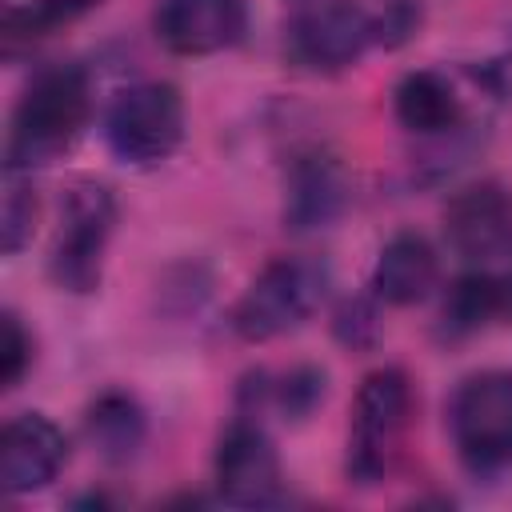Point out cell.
I'll list each match as a JSON object with an SVG mask.
<instances>
[{"label":"cell","mask_w":512,"mask_h":512,"mask_svg":"<svg viewBox=\"0 0 512 512\" xmlns=\"http://www.w3.org/2000/svg\"><path fill=\"white\" fill-rule=\"evenodd\" d=\"M92 116V84L88 72L76 64H56L32 76L24 96L16 100L4 164L8 172H32L36 164L56 160L68 152Z\"/></svg>","instance_id":"6da1fadb"},{"label":"cell","mask_w":512,"mask_h":512,"mask_svg":"<svg viewBox=\"0 0 512 512\" xmlns=\"http://www.w3.org/2000/svg\"><path fill=\"white\" fill-rule=\"evenodd\" d=\"M412 412L416 400L404 368H376L360 380L348 424V480L368 488L392 476L404 456Z\"/></svg>","instance_id":"7a4b0ae2"},{"label":"cell","mask_w":512,"mask_h":512,"mask_svg":"<svg viewBox=\"0 0 512 512\" xmlns=\"http://www.w3.org/2000/svg\"><path fill=\"white\" fill-rule=\"evenodd\" d=\"M328 272L308 256H276L264 264L232 308V328L248 344H268L296 332L324 300Z\"/></svg>","instance_id":"3957f363"},{"label":"cell","mask_w":512,"mask_h":512,"mask_svg":"<svg viewBox=\"0 0 512 512\" xmlns=\"http://www.w3.org/2000/svg\"><path fill=\"white\" fill-rule=\"evenodd\" d=\"M116 228V196L100 180H76L60 204V228L48 252V276L56 288L88 296L100 288L104 252Z\"/></svg>","instance_id":"277c9868"},{"label":"cell","mask_w":512,"mask_h":512,"mask_svg":"<svg viewBox=\"0 0 512 512\" xmlns=\"http://www.w3.org/2000/svg\"><path fill=\"white\" fill-rule=\"evenodd\" d=\"M104 140L132 168L164 164L184 144V96L168 80L128 84L104 112Z\"/></svg>","instance_id":"5b68a950"},{"label":"cell","mask_w":512,"mask_h":512,"mask_svg":"<svg viewBox=\"0 0 512 512\" xmlns=\"http://www.w3.org/2000/svg\"><path fill=\"white\" fill-rule=\"evenodd\" d=\"M448 428L460 460L472 472L512 464V372L468 376L448 404Z\"/></svg>","instance_id":"8992f818"},{"label":"cell","mask_w":512,"mask_h":512,"mask_svg":"<svg viewBox=\"0 0 512 512\" xmlns=\"http://www.w3.org/2000/svg\"><path fill=\"white\" fill-rule=\"evenodd\" d=\"M368 48H380L376 16L348 0L304 4L284 28V52L308 72H340Z\"/></svg>","instance_id":"52a82bcc"},{"label":"cell","mask_w":512,"mask_h":512,"mask_svg":"<svg viewBox=\"0 0 512 512\" xmlns=\"http://www.w3.org/2000/svg\"><path fill=\"white\" fill-rule=\"evenodd\" d=\"M216 492L236 508H268L284 500L276 444L252 416H236L216 444Z\"/></svg>","instance_id":"ba28073f"},{"label":"cell","mask_w":512,"mask_h":512,"mask_svg":"<svg viewBox=\"0 0 512 512\" xmlns=\"http://www.w3.org/2000/svg\"><path fill=\"white\" fill-rule=\"evenodd\" d=\"M448 248L472 264H496L512 256V188L480 180L460 188L444 208Z\"/></svg>","instance_id":"9c48e42d"},{"label":"cell","mask_w":512,"mask_h":512,"mask_svg":"<svg viewBox=\"0 0 512 512\" xmlns=\"http://www.w3.org/2000/svg\"><path fill=\"white\" fill-rule=\"evenodd\" d=\"M152 28L176 56H216L248 32V0H160Z\"/></svg>","instance_id":"30bf717a"},{"label":"cell","mask_w":512,"mask_h":512,"mask_svg":"<svg viewBox=\"0 0 512 512\" xmlns=\"http://www.w3.org/2000/svg\"><path fill=\"white\" fill-rule=\"evenodd\" d=\"M68 460L64 432L44 412H20L0 432V484L8 496L48 488Z\"/></svg>","instance_id":"8fae6325"},{"label":"cell","mask_w":512,"mask_h":512,"mask_svg":"<svg viewBox=\"0 0 512 512\" xmlns=\"http://www.w3.org/2000/svg\"><path fill=\"white\" fill-rule=\"evenodd\" d=\"M352 200V184L344 176V168L324 156H300L288 172V200H284V220L296 232H316L328 228L332 220H340V212Z\"/></svg>","instance_id":"7c38bea8"},{"label":"cell","mask_w":512,"mask_h":512,"mask_svg":"<svg viewBox=\"0 0 512 512\" xmlns=\"http://www.w3.org/2000/svg\"><path fill=\"white\" fill-rule=\"evenodd\" d=\"M436 276H440L436 248H432L420 232H396V236L380 248V256H376L372 292H376V300H384V304L408 308V304H420V300L436 288Z\"/></svg>","instance_id":"4fadbf2b"},{"label":"cell","mask_w":512,"mask_h":512,"mask_svg":"<svg viewBox=\"0 0 512 512\" xmlns=\"http://www.w3.org/2000/svg\"><path fill=\"white\" fill-rule=\"evenodd\" d=\"M392 112H396L400 128H408L416 136H452L464 124V100H460L456 84L436 68L408 72L392 88Z\"/></svg>","instance_id":"5bb4252c"},{"label":"cell","mask_w":512,"mask_h":512,"mask_svg":"<svg viewBox=\"0 0 512 512\" xmlns=\"http://www.w3.org/2000/svg\"><path fill=\"white\" fill-rule=\"evenodd\" d=\"M500 316H512V276H492V272H468L460 276L444 304H440V328L460 340L472 336Z\"/></svg>","instance_id":"9a60e30c"},{"label":"cell","mask_w":512,"mask_h":512,"mask_svg":"<svg viewBox=\"0 0 512 512\" xmlns=\"http://www.w3.org/2000/svg\"><path fill=\"white\" fill-rule=\"evenodd\" d=\"M84 432H88L92 448H96L104 460L124 464V460H132V456L140 452L144 432H148V420H144V408H140V400H136L132 392L112 388V392H100V396L88 404V412H84Z\"/></svg>","instance_id":"2e32d148"},{"label":"cell","mask_w":512,"mask_h":512,"mask_svg":"<svg viewBox=\"0 0 512 512\" xmlns=\"http://www.w3.org/2000/svg\"><path fill=\"white\" fill-rule=\"evenodd\" d=\"M96 8H100V0H24V4H8L4 44H8V52L24 48V44L32 48V44L52 40L56 32L80 24Z\"/></svg>","instance_id":"e0dca14e"},{"label":"cell","mask_w":512,"mask_h":512,"mask_svg":"<svg viewBox=\"0 0 512 512\" xmlns=\"http://www.w3.org/2000/svg\"><path fill=\"white\" fill-rule=\"evenodd\" d=\"M36 228V196L32 188L20 180V172H8V192H4V208H0V236H4V252L16 256Z\"/></svg>","instance_id":"ac0fdd59"},{"label":"cell","mask_w":512,"mask_h":512,"mask_svg":"<svg viewBox=\"0 0 512 512\" xmlns=\"http://www.w3.org/2000/svg\"><path fill=\"white\" fill-rule=\"evenodd\" d=\"M268 400L284 412V416H292V420H304L320 400H324V372L320 368H292V372H284L272 388H268Z\"/></svg>","instance_id":"d6986e66"},{"label":"cell","mask_w":512,"mask_h":512,"mask_svg":"<svg viewBox=\"0 0 512 512\" xmlns=\"http://www.w3.org/2000/svg\"><path fill=\"white\" fill-rule=\"evenodd\" d=\"M28 364H32V336L24 332L20 316L8 308L0 316V384L16 388L28 372Z\"/></svg>","instance_id":"ffe728a7"},{"label":"cell","mask_w":512,"mask_h":512,"mask_svg":"<svg viewBox=\"0 0 512 512\" xmlns=\"http://www.w3.org/2000/svg\"><path fill=\"white\" fill-rule=\"evenodd\" d=\"M376 16V36H380V48H400L416 36L420 28V4L416 0H388L384 8L372 12Z\"/></svg>","instance_id":"44dd1931"},{"label":"cell","mask_w":512,"mask_h":512,"mask_svg":"<svg viewBox=\"0 0 512 512\" xmlns=\"http://www.w3.org/2000/svg\"><path fill=\"white\" fill-rule=\"evenodd\" d=\"M372 328H376V320H372V312L364 304H344L340 316H336V336L344 344H368Z\"/></svg>","instance_id":"7402d4cb"}]
</instances>
